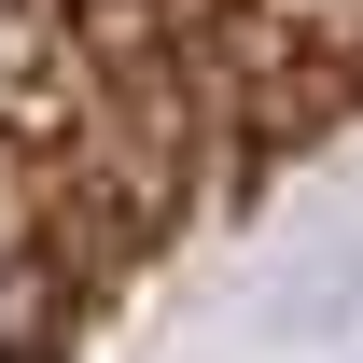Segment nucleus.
<instances>
[{"mask_svg": "<svg viewBox=\"0 0 363 363\" xmlns=\"http://www.w3.org/2000/svg\"><path fill=\"white\" fill-rule=\"evenodd\" d=\"M363 126V0H0V363H70L196 224Z\"/></svg>", "mask_w": 363, "mask_h": 363, "instance_id": "f257e3e1", "label": "nucleus"}]
</instances>
